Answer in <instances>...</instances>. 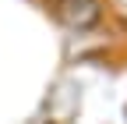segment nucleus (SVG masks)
<instances>
[{
	"label": "nucleus",
	"mask_w": 127,
	"mask_h": 124,
	"mask_svg": "<svg viewBox=\"0 0 127 124\" xmlns=\"http://www.w3.org/2000/svg\"><path fill=\"white\" fill-rule=\"evenodd\" d=\"M57 18L74 32H85V28L99 25L102 4L99 0H57Z\"/></svg>",
	"instance_id": "obj_1"
}]
</instances>
